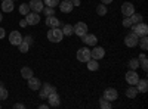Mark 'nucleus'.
<instances>
[{
	"label": "nucleus",
	"mask_w": 148,
	"mask_h": 109,
	"mask_svg": "<svg viewBox=\"0 0 148 109\" xmlns=\"http://www.w3.org/2000/svg\"><path fill=\"white\" fill-rule=\"evenodd\" d=\"M46 37H47V40L51 43H61L62 39H64V34H62V30H59L56 27V28H51V30H49L47 34H46Z\"/></svg>",
	"instance_id": "obj_1"
},
{
	"label": "nucleus",
	"mask_w": 148,
	"mask_h": 109,
	"mask_svg": "<svg viewBox=\"0 0 148 109\" xmlns=\"http://www.w3.org/2000/svg\"><path fill=\"white\" fill-rule=\"evenodd\" d=\"M132 32H135L138 37H142V35H147L148 34V25L144 22H139V24H132Z\"/></svg>",
	"instance_id": "obj_2"
},
{
	"label": "nucleus",
	"mask_w": 148,
	"mask_h": 109,
	"mask_svg": "<svg viewBox=\"0 0 148 109\" xmlns=\"http://www.w3.org/2000/svg\"><path fill=\"white\" fill-rule=\"evenodd\" d=\"M89 28L86 22H77L76 25H73V34H76L77 37H83L84 34H88Z\"/></svg>",
	"instance_id": "obj_3"
},
{
	"label": "nucleus",
	"mask_w": 148,
	"mask_h": 109,
	"mask_svg": "<svg viewBox=\"0 0 148 109\" xmlns=\"http://www.w3.org/2000/svg\"><path fill=\"white\" fill-rule=\"evenodd\" d=\"M56 91V89L52 86V84H49V83H45L42 84V87L39 89V96H40V99H47V96Z\"/></svg>",
	"instance_id": "obj_4"
},
{
	"label": "nucleus",
	"mask_w": 148,
	"mask_h": 109,
	"mask_svg": "<svg viewBox=\"0 0 148 109\" xmlns=\"http://www.w3.org/2000/svg\"><path fill=\"white\" fill-rule=\"evenodd\" d=\"M89 59H90V50L88 47H80L77 50V60H80V62H88Z\"/></svg>",
	"instance_id": "obj_5"
},
{
	"label": "nucleus",
	"mask_w": 148,
	"mask_h": 109,
	"mask_svg": "<svg viewBox=\"0 0 148 109\" xmlns=\"http://www.w3.org/2000/svg\"><path fill=\"white\" fill-rule=\"evenodd\" d=\"M138 41H139V37L135 32H129L126 37H125V44L127 47H135V46H138Z\"/></svg>",
	"instance_id": "obj_6"
},
{
	"label": "nucleus",
	"mask_w": 148,
	"mask_h": 109,
	"mask_svg": "<svg viewBox=\"0 0 148 109\" xmlns=\"http://www.w3.org/2000/svg\"><path fill=\"white\" fill-rule=\"evenodd\" d=\"M25 21L28 25H36V24H39L40 22V15L37 14V12H28V14L25 15Z\"/></svg>",
	"instance_id": "obj_7"
},
{
	"label": "nucleus",
	"mask_w": 148,
	"mask_h": 109,
	"mask_svg": "<svg viewBox=\"0 0 148 109\" xmlns=\"http://www.w3.org/2000/svg\"><path fill=\"white\" fill-rule=\"evenodd\" d=\"M138 80H139V75L136 74L135 69H130V71L126 72V81H127L129 86H135V84L138 83Z\"/></svg>",
	"instance_id": "obj_8"
},
{
	"label": "nucleus",
	"mask_w": 148,
	"mask_h": 109,
	"mask_svg": "<svg viewBox=\"0 0 148 109\" xmlns=\"http://www.w3.org/2000/svg\"><path fill=\"white\" fill-rule=\"evenodd\" d=\"M102 97H105V99H107V100H110V102H114V100H117V99H119V93H117V90H116V89L108 87V89H105Z\"/></svg>",
	"instance_id": "obj_9"
},
{
	"label": "nucleus",
	"mask_w": 148,
	"mask_h": 109,
	"mask_svg": "<svg viewBox=\"0 0 148 109\" xmlns=\"http://www.w3.org/2000/svg\"><path fill=\"white\" fill-rule=\"evenodd\" d=\"M105 56V50H104V47H99V46H95L93 47V50H90V58L92 59H96V60H99Z\"/></svg>",
	"instance_id": "obj_10"
},
{
	"label": "nucleus",
	"mask_w": 148,
	"mask_h": 109,
	"mask_svg": "<svg viewBox=\"0 0 148 109\" xmlns=\"http://www.w3.org/2000/svg\"><path fill=\"white\" fill-rule=\"evenodd\" d=\"M58 6H59V10L62 12V14H70V12L74 9L71 0H64V2H59Z\"/></svg>",
	"instance_id": "obj_11"
},
{
	"label": "nucleus",
	"mask_w": 148,
	"mask_h": 109,
	"mask_svg": "<svg viewBox=\"0 0 148 109\" xmlns=\"http://www.w3.org/2000/svg\"><path fill=\"white\" fill-rule=\"evenodd\" d=\"M133 12H135V6L130 2H125L121 5V14H123V16H130Z\"/></svg>",
	"instance_id": "obj_12"
},
{
	"label": "nucleus",
	"mask_w": 148,
	"mask_h": 109,
	"mask_svg": "<svg viewBox=\"0 0 148 109\" xmlns=\"http://www.w3.org/2000/svg\"><path fill=\"white\" fill-rule=\"evenodd\" d=\"M9 41H10V44L18 46V44L22 41V35H21V32H19V31H12V32L9 34Z\"/></svg>",
	"instance_id": "obj_13"
},
{
	"label": "nucleus",
	"mask_w": 148,
	"mask_h": 109,
	"mask_svg": "<svg viewBox=\"0 0 148 109\" xmlns=\"http://www.w3.org/2000/svg\"><path fill=\"white\" fill-rule=\"evenodd\" d=\"M83 43L86 44V46H96V43H98V39H96V35L95 34H84L83 35Z\"/></svg>",
	"instance_id": "obj_14"
},
{
	"label": "nucleus",
	"mask_w": 148,
	"mask_h": 109,
	"mask_svg": "<svg viewBox=\"0 0 148 109\" xmlns=\"http://www.w3.org/2000/svg\"><path fill=\"white\" fill-rule=\"evenodd\" d=\"M47 102H49V106H53V108L59 106V103H61V99H59L58 93H56V91H53V93H51V94H49V96H47Z\"/></svg>",
	"instance_id": "obj_15"
},
{
	"label": "nucleus",
	"mask_w": 148,
	"mask_h": 109,
	"mask_svg": "<svg viewBox=\"0 0 148 109\" xmlns=\"http://www.w3.org/2000/svg\"><path fill=\"white\" fill-rule=\"evenodd\" d=\"M28 5H30V9H31L33 12H37V14H40V12L43 10V7H45L42 0H31Z\"/></svg>",
	"instance_id": "obj_16"
},
{
	"label": "nucleus",
	"mask_w": 148,
	"mask_h": 109,
	"mask_svg": "<svg viewBox=\"0 0 148 109\" xmlns=\"http://www.w3.org/2000/svg\"><path fill=\"white\" fill-rule=\"evenodd\" d=\"M45 24L49 27V28H56V27H59L61 25V22H59V19L53 15V16H47L46 18V21H45Z\"/></svg>",
	"instance_id": "obj_17"
},
{
	"label": "nucleus",
	"mask_w": 148,
	"mask_h": 109,
	"mask_svg": "<svg viewBox=\"0 0 148 109\" xmlns=\"http://www.w3.org/2000/svg\"><path fill=\"white\" fill-rule=\"evenodd\" d=\"M28 87H30L33 91L39 90V89L42 87V81H40L39 78H36V77H31V78H28Z\"/></svg>",
	"instance_id": "obj_18"
},
{
	"label": "nucleus",
	"mask_w": 148,
	"mask_h": 109,
	"mask_svg": "<svg viewBox=\"0 0 148 109\" xmlns=\"http://www.w3.org/2000/svg\"><path fill=\"white\" fill-rule=\"evenodd\" d=\"M135 87H136V90H138V93L141 91V93H147V90H148V81L144 78V80H138V83L135 84Z\"/></svg>",
	"instance_id": "obj_19"
},
{
	"label": "nucleus",
	"mask_w": 148,
	"mask_h": 109,
	"mask_svg": "<svg viewBox=\"0 0 148 109\" xmlns=\"http://www.w3.org/2000/svg\"><path fill=\"white\" fill-rule=\"evenodd\" d=\"M14 7H15V5H14V0H2V10L3 12H12L14 10Z\"/></svg>",
	"instance_id": "obj_20"
},
{
	"label": "nucleus",
	"mask_w": 148,
	"mask_h": 109,
	"mask_svg": "<svg viewBox=\"0 0 148 109\" xmlns=\"http://www.w3.org/2000/svg\"><path fill=\"white\" fill-rule=\"evenodd\" d=\"M34 74H33V69L30 68V66H22L21 68V77L22 78H25V80H28V78H31Z\"/></svg>",
	"instance_id": "obj_21"
},
{
	"label": "nucleus",
	"mask_w": 148,
	"mask_h": 109,
	"mask_svg": "<svg viewBox=\"0 0 148 109\" xmlns=\"http://www.w3.org/2000/svg\"><path fill=\"white\" fill-rule=\"evenodd\" d=\"M86 64H88V69H89V71H98V69H99V64H98L96 59H92V58H90Z\"/></svg>",
	"instance_id": "obj_22"
},
{
	"label": "nucleus",
	"mask_w": 148,
	"mask_h": 109,
	"mask_svg": "<svg viewBox=\"0 0 148 109\" xmlns=\"http://www.w3.org/2000/svg\"><path fill=\"white\" fill-rule=\"evenodd\" d=\"M136 94H138V90H136L135 86L127 87V90H126V97L127 99H135V97H136Z\"/></svg>",
	"instance_id": "obj_23"
},
{
	"label": "nucleus",
	"mask_w": 148,
	"mask_h": 109,
	"mask_svg": "<svg viewBox=\"0 0 148 109\" xmlns=\"http://www.w3.org/2000/svg\"><path fill=\"white\" fill-rule=\"evenodd\" d=\"M138 60H139V65L142 66V69H144V71H147V69H148V60H147L145 53H141V55H139V58H138Z\"/></svg>",
	"instance_id": "obj_24"
},
{
	"label": "nucleus",
	"mask_w": 148,
	"mask_h": 109,
	"mask_svg": "<svg viewBox=\"0 0 148 109\" xmlns=\"http://www.w3.org/2000/svg\"><path fill=\"white\" fill-rule=\"evenodd\" d=\"M107 12H108L107 5L101 3V5H98V6H96V14L99 15V16H105V15H107Z\"/></svg>",
	"instance_id": "obj_25"
},
{
	"label": "nucleus",
	"mask_w": 148,
	"mask_h": 109,
	"mask_svg": "<svg viewBox=\"0 0 148 109\" xmlns=\"http://www.w3.org/2000/svg\"><path fill=\"white\" fill-rule=\"evenodd\" d=\"M129 18H130L132 24H139V22H142V19H144V16H142L141 14H135V12H133Z\"/></svg>",
	"instance_id": "obj_26"
},
{
	"label": "nucleus",
	"mask_w": 148,
	"mask_h": 109,
	"mask_svg": "<svg viewBox=\"0 0 148 109\" xmlns=\"http://www.w3.org/2000/svg\"><path fill=\"white\" fill-rule=\"evenodd\" d=\"M138 44L141 46V49H142L144 52L148 49V39H147V35H142V37H139V41H138Z\"/></svg>",
	"instance_id": "obj_27"
},
{
	"label": "nucleus",
	"mask_w": 148,
	"mask_h": 109,
	"mask_svg": "<svg viewBox=\"0 0 148 109\" xmlns=\"http://www.w3.org/2000/svg\"><path fill=\"white\" fill-rule=\"evenodd\" d=\"M99 106H101L102 109H111V108H113L111 102H110V100H107L105 97H101V99H99Z\"/></svg>",
	"instance_id": "obj_28"
},
{
	"label": "nucleus",
	"mask_w": 148,
	"mask_h": 109,
	"mask_svg": "<svg viewBox=\"0 0 148 109\" xmlns=\"http://www.w3.org/2000/svg\"><path fill=\"white\" fill-rule=\"evenodd\" d=\"M30 10H31V9H30V5H28V3H21V6H19V14H21V15L25 16Z\"/></svg>",
	"instance_id": "obj_29"
},
{
	"label": "nucleus",
	"mask_w": 148,
	"mask_h": 109,
	"mask_svg": "<svg viewBox=\"0 0 148 109\" xmlns=\"http://www.w3.org/2000/svg\"><path fill=\"white\" fill-rule=\"evenodd\" d=\"M127 65H129L130 69H136V68L139 66V60H138L136 58H133V59H130L129 62H127Z\"/></svg>",
	"instance_id": "obj_30"
},
{
	"label": "nucleus",
	"mask_w": 148,
	"mask_h": 109,
	"mask_svg": "<svg viewBox=\"0 0 148 109\" xmlns=\"http://www.w3.org/2000/svg\"><path fill=\"white\" fill-rule=\"evenodd\" d=\"M18 47H19V52H21V53H27L28 49H30V46H28L25 41H21V43L18 44Z\"/></svg>",
	"instance_id": "obj_31"
},
{
	"label": "nucleus",
	"mask_w": 148,
	"mask_h": 109,
	"mask_svg": "<svg viewBox=\"0 0 148 109\" xmlns=\"http://www.w3.org/2000/svg\"><path fill=\"white\" fill-rule=\"evenodd\" d=\"M62 34L64 35H70L73 34V25H70V24H67V25H64V28H62Z\"/></svg>",
	"instance_id": "obj_32"
},
{
	"label": "nucleus",
	"mask_w": 148,
	"mask_h": 109,
	"mask_svg": "<svg viewBox=\"0 0 148 109\" xmlns=\"http://www.w3.org/2000/svg\"><path fill=\"white\" fill-rule=\"evenodd\" d=\"M42 12H45V15H46V16H53V15H55L53 7H49V6L43 7V10H42Z\"/></svg>",
	"instance_id": "obj_33"
},
{
	"label": "nucleus",
	"mask_w": 148,
	"mask_h": 109,
	"mask_svg": "<svg viewBox=\"0 0 148 109\" xmlns=\"http://www.w3.org/2000/svg\"><path fill=\"white\" fill-rule=\"evenodd\" d=\"M8 96H9L8 90H6L5 87H0V100H5V99H8Z\"/></svg>",
	"instance_id": "obj_34"
},
{
	"label": "nucleus",
	"mask_w": 148,
	"mask_h": 109,
	"mask_svg": "<svg viewBox=\"0 0 148 109\" xmlns=\"http://www.w3.org/2000/svg\"><path fill=\"white\" fill-rule=\"evenodd\" d=\"M45 3H46V6H49V7H55V6L59 5V0H45Z\"/></svg>",
	"instance_id": "obj_35"
},
{
	"label": "nucleus",
	"mask_w": 148,
	"mask_h": 109,
	"mask_svg": "<svg viewBox=\"0 0 148 109\" xmlns=\"http://www.w3.org/2000/svg\"><path fill=\"white\" fill-rule=\"evenodd\" d=\"M123 27H125V28H130L132 27V21H130L129 16H126L125 19H123Z\"/></svg>",
	"instance_id": "obj_36"
},
{
	"label": "nucleus",
	"mask_w": 148,
	"mask_h": 109,
	"mask_svg": "<svg viewBox=\"0 0 148 109\" xmlns=\"http://www.w3.org/2000/svg\"><path fill=\"white\" fill-rule=\"evenodd\" d=\"M22 41H25L28 46H31L33 44V37L31 35H25V37H22Z\"/></svg>",
	"instance_id": "obj_37"
},
{
	"label": "nucleus",
	"mask_w": 148,
	"mask_h": 109,
	"mask_svg": "<svg viewBox=\"0 0 148 109\" xmlns=\"http://www.w3.org/2000/svg\"><path fill=\"white\" fill-rule=\"evenodd\" d=\"M5 35H6V31H5V28H2V27H0V40H2V39H5Z\"/></svg>",
	"instance_id": "obj_38"
},
{
	"label": "nucleus",
	"mask_w": 148,
	"mask_h": 109,
	"mask_svg": "<svg viewBox=\"0 0 148 109\" xmlns=\"http://www.w3.org/2000/svg\"><path fill=\"white\" fill-rule=\"evenodd\" d=\"M14 108L15 109H24V108H25V105H24V103H15Z\"/></svg>",
	"instance_id": "obj_39"
},
{
	"label": "nucleus",
	"mask_w": 148,
	"mask_h": 109,
	"mask_svg": "<svg viewBox=\"0 0 148 109\" xmlns=\"http://www.w3.org/2000/svg\"><path fill=\"white\" fill-rule=\"evenodd\" d=\"M19 25H21V27H27L28 24H27V21H25V19H21V21H19Z\"/></svg>",
	"instance_id": "obj_40"
},
{
	"label": "nucleus",
	"mask_w": 148,
	"mask_h": 109,
	"mask_svg": "<svg viewBox=\"0 0 148 109\" xmlns=\"http://www.w3.org/2000/svg\"><path fill=\"white\" fill-rule=\"evenodd\" d=\"M73 6H80V0H73Z\"/></svg>",
	"instance_id": "obj_41"
},
{
	"label": "nucleus",
	"mask_w": 148,
	"mask_h": 109,
	"mask_svg": "<svg viewBox=\"0 0 148 109\" xmlns=\"http://www.w3.org/2000/svg\"><path fill=\"white\" fill-rule=\"evenodd\" d=\"M101 2H102L104 5H110L111 2H113V0H101Z\"/></svg>",
	"instance_id": "obj_42"
},
{
	"label": "nucleus",
	"mask_w": 148,
	"mask_h": 109,
	"mask_svg": "<svg viewBox=\"0 0 148 109\" xmlns=\"http://www.w3.org/2000/svg\"><path fill=\"white\" fill-rule=\"evenodd\" d=\"M39 108H40V109H47V108H49V105H45V103H43V105H40Z\"/></svg>",
	"instance_id": "obj_43"
},
{
	"label": "nucleus",
	"mask_w": 148,
	"mask_h": 109,
	"mask_svg": "<svg viewBox=\"0 0 148 109\" xmlns=\"http://www.w3.org/2000/svg\"><path fill=\"white\" fill-rule=\"evenodd\" d=\"M3 19V16H2V14H0V21H2Z\"/></svg>",
	"instance_id": "obj_44"
},
{
	"label": "nucleus",
	"mask_w": 148,
	"mask_h": 109,
	"mask_svg": "<svg viewBox=\"0 0 148 109\" xmlns=\"http://www.w3.org/2000/svg\"><path fill=\"white\" fill-rule=\"evenodd\" d=\"M14 2H16V0H14Z\"/></svg>",
	"instance_id": "obj_45"
},
{
	"label": "nucleus",
	"mask_w": 148,
	"mask_h": 109,
	"mask_svg": "<svg viewBox=\"0 0 148 109\" xmlns=\"http://www.w3.org/2000/svg\"><path fill=\"white\" fill-rule=\"evenodd\" d=\"M71 2H73V0H71Z\"/></svg>",
	"instance_id": "obj_46"
}]
</instances>
